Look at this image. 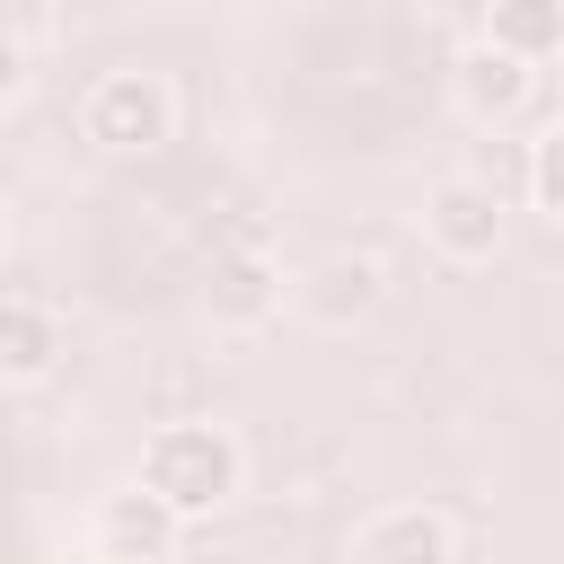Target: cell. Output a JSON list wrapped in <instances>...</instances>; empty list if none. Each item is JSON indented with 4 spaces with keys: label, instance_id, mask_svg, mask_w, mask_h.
<instances>
[{
    "label": "cell",
    "instance_id": "obj_1",
    "mask_svg": "<svg viewBox=\"0 0 564 564\" xmlns=\"http://www.w3.org/2000/svg\"><path fill=\"white\" fill-rule=\"evenodd\" d=\"M132 476L194 529V520H212V511H229L247 494V441L229 423H212V414H185V423H159L141 441V467Z\"/></svg>",
    "mask_w": 564,
    "mask_h": 564
},
{
    "label": "cell",
    "instance_id": "obj_2",
    "mask_svg": "<svg viewBox=\"0 0 564 564\" xmlns=\"http://www.w3.org/2000/svg\"><path fill=\"white\" fill-rule=\"evenodd\" d=\"M79 141L106 159H159L176 141V88L167 70H106L79 97Z\"/></svg>",
    "mask_w": 564,
    "mask_h": 564
},
{
    "label": "cell",
    "instance_id": "obj_3",
    "mask_svg": "<svg viewBox=\"0 0 564 564\" xmlns=\"http://www.w3.org/2000/svg\"><path fill=\"white\" fill-rule=\"evenodd\" d=\"M282 308L308 317L317 335H352V326H370V317L388 308V264H379L370 247H335V256H317V264L291 273Z\"/></svg>",
    "mask_w": 564,
    "mask_h": 564
},
{
    "label": "cell",
    "instance_id": "obj_4",
    "mask_svg": "<svg viewBox=\"0 0 564 564\" xmlns=\"http://www.w3.org/2000/svg\"><path fill=\"white\" fill-rule=\"evenodd\" d=\"M423 238L441 264H494L511 238V203L494 194V176H441L423 194Z\"/></svg>",
    "mask_w": 564,
    "mask_h": 564
},
{
    "label": "cell",
    "instance_id": "obj_5",
    "mask_svg": "<svg viewBox=\"0 0 564 564\" xmlns=\"http://www.w3.org/2000/svg\"><path fill=\"white\" fill-rule=\"evenodd\" d=\"M176 546H185V520L141 476L97 494V511H88V555L97 564H176Z\"/></svg>",
    "mask_w": 564,
    "mask_h": 564
},
{
    "label": "cell",
    "instance_id": "obj_6",
    "mask_svg": "<svg viewBox=\"0 0 564 564\" xmlns=\"http://www.w3.org/2000/svg\"><path fill=\"white\" fill-rule=\"evenodd\" d=\"M344 564H458V520L441 502H379L352 529Z\"/></svg>",
    "mask_w": 564,
    "mask_h": 564
},
{
    "label": "cell",
    "instance_id": "obj_7",
    "mask_svg": "<svg viewBox=\"0 0 564 564\" xmlns=\"http://www.w3.org/2000/svg\"><path fill=\"white\" fill-rule=\"evenodd\" d=\"M282 291H291V273H282L264 247H229V256L212 264V282H203V308H212L220 335H264V326L282 317Z\"/></svg>",
    "mask_w": 564,
    "mask_h": 564
},
{
    "label": "cell",
    "instance_id": "obj_8",
    "mask_svg": "<svg viewBox=\"0 0 564 564\" xmlns=\"http://www.w3.org/2000/svg\"><path fill=\"white\" fill-rule=\"evenodd\" d=\"M449 97H458V115L467 123H511L529 97H538V70L520 62V53H502V44H467L458 62H449Z\"/></svg>",
    "mask_w": 564,
    "mask_h": 564
},
{
    "label": "cell",
    "instance_id": "obj_9",
    "mask_svg": "<svg viewBox=\"0 0 564 564\" xmlns=\"http://www.w3.org/2000/svg\"><path fill=\"white\" fill-rule=\"evenodd\" d=\"M62 370V317L26 291H0V388H35Z\"/></svg>",
    "mask_w": 564,
    "mask_h": 564
},
{
    "label": "cell",
    "instance_id": "obj_10",
    "mask_svg": "<svg viewBox=\"0 0 564 564\" xmlns=\"http://www.w3.org/2000/svg\"><path fill=\"white\" fill-rule=\"evenodd\" d=\"M485 44H502L529 70H546L564 53V0H485Z\"/></svg>",
    "mask_w": 564,
    "mask_h": 564
},
{
    "label": "cell",
    "instance_id": "obj_11",
    "mask_svg": "<svg viewBox=\"0 0 564 564\" xmlns=\"http://www.w3.org/2000/svg\"><path fill=\"white\" fill-rule=\"evenodd\" d=\"M520 203H529V220H555V132H538V141H529V176H520Z\"/></svg>",
    "mask_w": 564,
    "mask_h": 564
},
{
    "label": "cell",
    "instance_id": "obj_12",
    "mask_svg": "<svg viewBox=\"0 0 564 564\" xmlns=\"http://www.w3.org/2000/svg\"><path fill=\"white\" fill-rule=\"evenodd\" d=\"M18 97H26V44H18L9 26H0V115H9Z\"/></svg>",
    "mask_w": 564,
    "mask_h": 564
},
{
    "label": "cell",
    "instance_id": "obj_13",
    "mask_svg": "<svg viewBox=\"0 0 564 564\" xmlns=\"http://www.w3.org/2000/svg\"><path fill=\"white\" fill-rule=\"evenodd\" d=\"M0 256H9V203H0Z\"/></svg>",
    "mask_w": 564,
    "mask_h": 564
}]
</instances>
